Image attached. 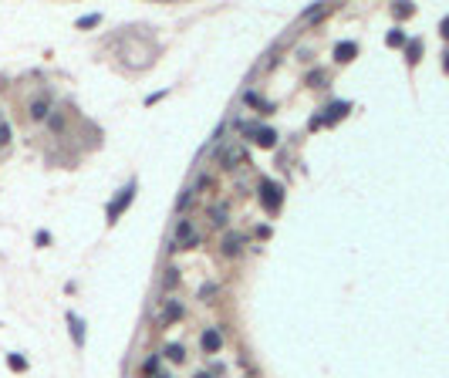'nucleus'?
<instances>
[{
	"mask_svg": "<svg viewBox=\"0 0 449 378\" xmlns=\"http://www.w3.org/2000/svg\"><path fill=\"white\" fill-rule=\"evenodd\" d=\"M260 199H264V206H270V210H281V186L277 182H260Z\"/></svg>",
	"mask_w": 449,
	"mask_h": 378,
	"instance_id": "obj_1",
	"label": "nucleus"
},
{
	"mask_svg": "<svg viewBox=\"0 0 449 378\" xmlns=\"http://www.w3.org/2000/svg\"><path fill=\"white\" fill-rule=\"evenodd\" d=\"M132 196H135V186H125V189H122V196H118V199H115V203L108 206V216L115 220V216H118V213H122V210L129 206V199H132Z\"/></svg>",
	"mask_w": 449,
	"mask_h": 378,
	"instance_id": "obj_2",
	"label": "nucleus"
},
{
	"mask_svg": "<svg viewBox=\"0 0 449 378\" xmlns=\"http://www.w3.org/2000/svg\"><path fill=\"white\" fill-rule=\"evenodd\" d=\"M247 132H253L260 146H274V142H277V135H274L270 129H247Z\"/></svg>",
	"mask_w": 449,
	"mask_h": 378,
	"instance_id": "obj_3",
	"label": "nucleus"
},
{
	"mask_svg": "<svg viewBox=\"0 0 449 378\" xmlns=\"http://www.w3.org/2000/svg\"><path fill=\"white\" fill-rule=\"evenodd\" d=\"M220 345H223L220 331H206V334H203V348H206V351H216Z\"/></svg>",
	"mask_w": 449,
	"mask_h": 378,
	"instance_id": "obj_4",
	"label": "nucleus"
},
{
	"mask_svg": "<svg viewBox=\"0 0 449 378\" xmlns=\"http://www.w3.org/2000/svg\"><path fill=\"white\" fill-rule=\"evenodd\" d=\"M240 247H243V236H240V233H226V240H223V250H226V253H236Z\"/></svg>",
	"mask_w": 449,
	"mask_h": 378,
	"instance_id": "obj_5",
	"label": "nucleus"
},
{
	"mask_svg": "<svg viewBox=\"0 0 449 378\" xmlns=\"http://www.w3.org/2000/svg\"><path fill=\"white\" fill-rule=\"evenodd\" d=\"M68 324H71V338H75L78 345H81V341H84V324L78 321L75 314H68Z\"/></svg>",
	"mask_w": 449,
	"mask_h": 378,
	"instance_id": "obj_6",
	"label": "nucleus"
},
{
	"mask_svg": "<svg viewBox=\"0 0 449 378\" xmlns=\"http://www.w3.org/2000/svg\"><path fill=\"white\" fill-rule=\"evenodd\" d=\"M355 51H358L355 44H338V48H334V54H338V61H351V58H355Z\"/></svg>",
	"mask_w": 449,
	"mask_h": 378,
	"instance_id": "obj_7",
	"label": "nucleus"
},
{
	"mask_svg": "<svg viewBox=\"0 0 449 378\" xmlns=\"http://www.w3.org/2000/svg\"><path fill=\"white\" fill-rule=\"evenodd\" d=\"M44 112H48L44 101H34V105H31V115H34V118H44Z\"/></svg>",
	"mask_w": 449,
	"mask_h": 378,
	"instance_id": "obj_8",
	"label": "nucleus"
},
{
	"mask_svg": "<svg viewBox=\"0 0 449 378\" xmlns=\"http://www.w3.org/2000/svg\"><path fill=\"white\" fill-rule=\"evenodd\" d=\"M166 351H169V358H172V362H183V348H179V345H169Z\"/></svg>",
	"mask_w": 449,
	"mask_h": 378,
	"instance_id": "obj_9",
	"label": "nucleus"
},
{
	"mask_svg": "<svg viewBox=\"0 0 449 378\" xmlns=\"http://www.w3.org/2000/svg\"><path fill=\"white\" fill-rule=\"evenodd\" d=\"M10 368H14V372H20V368H27V362H24L20 355H10Z\"/></svg>",
	"mask_w": 449,
	"mask_h": 378,
	"instance_id": "obj_10",
	"label": "nucleus"
},
{
	"mask_svg": "<svg viewBox=\"0 0 449 378\" xmlns=\"http://www.w3.org/2000/svg\"><path fill=\"white\" fill-rule=\"evenodd\" d=\"M179 314H183V307H179V304H169V307H166V317H169V321H172V317H179Z\"/></svg>",
	"mask_w": 449,
	"mask_h": 378,
	"instance_id": "obj_11",
	"label": "nucleus"
},
{
	"mask_svg": "<svg viewBox=\"0 0 449 378\" xmlns=\"http://www.w3.org/2000/svg\"><path fill=\"white\" fill-rule=\"evenodd\" d=\"M402 41H405V37H402L399 31H392V34H388V44H402Z\"/></svg>",
	"mask_w": 449,
	"mask_h": 378,
	"instance_id": "obj_12",
	"label": "nucleus"
},
{
	"mask_svg": "<svg viewBox=\"0 0 449 378\" xmlns=\"http://www.w3.org/2000/svg\"><path fill=\"white\" fill-rule=\"evenodd\" d=\"M0 142H10V129H7L3 122H0Z\"/></svg>",
	"mask_w": 449,
	"mask_h": 378,
	"instance_id": "obj_13",
	"label": "nucleus"
},
{
	"mask_svg": "<svg viewBox=\"0 0 449 378\" xmlns=\"http://www.w3.org/2000/svg\"><path fill=\"white\" fill-rule=\"evenodd\" d=\"M443 34H446V37H449V17H446V20H443Z\"/></svg>",
	"mask_w": 449,
	"mask_h": 378,
	"instance_id": "obj_14",
	"label": "nucleus"
},
{
	"mask_svg": "<svg viewBox=\"0 0 449 378\" xmlns=\"http://www.w3.org/2000/svg\"><path fill=\"white\" fill-rule=\"evenodd\" d=\"M446 71H449V54H446Z\"/></svg>",
	"mask_w": 449,
	"mask_h": 378,
	"instance_id": "obj_15",
	"label": "nucleus"
},
{
	"mask_svg": "<svg viewBox=\"0 0 449 378\" xmlns=\"http://www.w3.org/2000/svg\"><path fill=\"white\" fill-rule=\"evenodd\" d=\"M159 378H169V375H159Z\"/></svg>",
	"mask_w": 449,
	"mask_h": 378,
	"instance_id": "obj_16",
	"label": "nucleus"
},
{
	"mask_svg": "<svg viewBox=\"0 0 449 378\" xmlns=\"http://www.w3.org/2000/svg\"><path fill=\"white\" fill-rule=\"evenodd\" d=\"M200 378H210V375H200Z\"/></svg>",
	"mask_w": 449,
	"mask_h": 378,
	"instance_id": "obj_17",
	"label": "nucleus"
}]
</instances>
